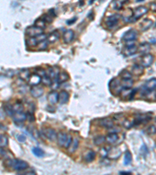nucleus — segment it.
Returning <instances> with one entry per match:
<instances>
[{"instance_id": "f257e3e1", "label": "nucleus", "mask_w": 156, "mask_h": 175, "mask_svg": "<svg viewBox=\"0 0 156 175\" xmlns=\"http://www.w3.org/2000/svg\"><path fill=\"white\" fill-rule=\"evenodd\" d=\"M57 140H58V144L59 146L68 149L73 139H72L71 136H69L66 132L60 131L59 132V134H57Z\"/></svg>"}, {"instance_id": "f03ea898", "label": "nucleus", "mask_w": 156, "mask_h": 175, "mask_svg": "<svg viewBox=\"0 0 156 175\" xmlns=\"http://www.w3.org/2000/svg\"><path fill=\"white\" fill-rule=\"evenodd\" d=\"M148 12V7H144V6H141V7H138L137 8H136L133 11V17H132V20L131 21H137L143 17L145 14H147V13Z\"/></svg>"}, {"instance_id": "7ed1b4c3", "label": "nucleus", "mask_w": 156, "mask_h": 175, "mask_svg": "<svg viewBox=\"0 0 156 175\" xmlns=\"http://www.w3.org/2000/svg\"><path fill=\"white\" fill-rule=\"evenodd\" d=\"M156 90V78H152L146 82L143 86V92L145 95L148 94L150 92L154 91Z\"/></svg>"}, {"instance_id": "20e7f679", "label": "nucleus", "mask_w": 156, "mask_h": 175, "mask_svg": "<svg viewBox=\"0 0 156 175\" xmlns=\"http://www.w3.org/2000/svg\"><path fill=\"white\" fill-rule=\"evenodd\" d=\"M12 167H13V168L14 169L15 171H22L27 170V169L29 167V165H28V163L26 162V161L17 159V160H13V165H12Z\"/></svg>"}, {"instance_id": "39448f33", "label": "nucleus", "mask_w": 156, "mask_h": 175, "mask_svg": "<svg viewBox=\"0 0 156 175\" xmlns=\"http://www.w3.org/2000/svg\"><path fill=\"white\" fill-rule=\"evenodd\" d=\"M154 56L151 54H143V56L141 58L140 60V64L144 67V68H148L152 65L154 62Z\"/></svg>"}, {"instance_id": "423d86ee", "label": "nucleus", "mask_w": 156, "mask_h": 175, "mask_svg": "<svg viewBox=\"0 0 156 175\" xmlns=\"http://www.w3.org/2000/svg\"><path fill=\"white\" fill-rule=\"evenodd\" d=\"M26 33L29 38H34V37H37V36L43 33V29H42L40 27H36V26H32V27H28L27 29Z\"/></svg>"}, {"instance_id": "0eeeda50", "label": "nucleus", "mask_w": 156, "mask_h": 175, "mask_svg": "<svg viewBox=\"0 0 156 175\" xmlns=\"http://www.w3.org/2000/svg\"><path fill=\"white\" fill-rule=\"evenodd\" d=\"M137 37H138V33H137V30H130L123 34L122 40L125 41H136L137 39Z\"/></svg>"}, {"instance_id": "6e6552de", "label": "nucleus", "mask_w": 156, "mask_h": 175, "mask_svg": "<svg viewBox=\"0 0 156 175\" xmlns=\"http://www.w3.org/2000/svg\"><path fill=\"white\" fill-rule=\"evenodd\" d=\"M120 19V17L119 15H112L111 17H108L106 21V24L109 28H113L116 25H118Z\"/></svg>"}, {"instance_id": "1a4fd4ad", "label": "nucleus", "mask_w": 156, "mask_h": 175, "mask_svg": "<svg viewBox=\"0 0 156 175\" xmlns=\"http://www.w3.org/2000/svg\"><path fill=\"white\" fill-rule=\"evenodd\" d=\"M135 92L136 91L131 88H122L120 94L123 100H131L135 95Z\"/></svg>"}, {"instance_id": "9d476101", "label": "nucleus", "mask_w": 156, "mask_h": 175, "mask_svg": "<svg viewBox=\"0 0 156 175\" xmlns=\"http://www.w3.org/2000/svg\"><path fill=\"white\" fill-rule=\"evenodd\" d=\"M43 133L44 136L50 141H55L57 139V133L53 129L51 128H45L43 129Z\"/></svg>"}, {"instance_id": "9b49d317", "label": "nucleus", "mask_w": 156, "mask_h": 175, "mask_svg": "<svg viewBox=\"0 0 156 175\" xmlns=\"http://www.w3.org/2000/svg\"><path fill=\"white\" fill-rule=\"evenodd\" d=\"M122 154V151L119 147H113L110 150H108V155L109 158L111 160H116L118 159Z\"/></svg>"}, {"instance_id": "f8f14e48", "label": "nucleus", "mask_w": 156, "mask_h": 175, "mask_svg": "<svg viewBox=\"0 0 156 175\" xmlns=\"http://www.w3.org/2000/svg\"><path fill=\"white\" fill-rule=\"evenodd\" d=\"M109 87L111 90H112V92H114L116 94H120L121 90L122 89L120 82L117 79H113L111 80L109 84Z\"/></svg>"}, {"instance_id": "ddd939ff", "label": "nucleus", "mask_w": 156, "mask_h": 175, "mask_svg": "<svg viewBox=\"0 0 156 175\" xmlns=\"http://www.w3.org/2000/svg\"><path fill=\"white\" fill-rule=\"evenodd\" d=\"M13 121L17 125L20 124H23V122L27 120V115L26 114L21 111V112H15L13 115Z\"/></svg>"}, {"instance_id": "4468645a", "label": "nucleus", "mask_w": 156, "mask_h": 175, "mask_svg": "<svg viewBox=\"0 0 156 175\" xmlns=\"http://www.w3.org/2000/svg\"><path fill=\"white\" fill-rule=\"evenodd\" d=\"M28 83L30 86H38L40 83H42V77L38 73L31 74L29 79H28Z\"/></svg>"}, {"instance_id": "2eb2a0df", "label": "nucleus", "mask_w": 156, "mask_h": 175, "mask_svg": "<svg viewBox=\"0 0 156 175\" xmlns=\"http://www.w3.org/2000/svg\"><path fill=\"white\" fill-rule=\"evenodd\" d=\"M137 52V47L136 45H130V46H126L123 49H122V54L124 56H130L133 54H136Z\"/></svg>"}, {"instance_id": "dca6fc26", "label": "nucleus", "mask_w": 156, "mask_h": 175, "mask_svg": "<svg viewBox=\"0 0 156 175\" xmlns=\"http://www.w3.org/2000/svg\"><path fill=\"white\" fill-rule=\"evenodd\" d=\"M152 25H153V21L152 20L147 18V19H144V20H142L141 23H140V29H141V31L145 32L148 30L152 27Z\"/></svg>"}, {"instance_id": "f3484780", "label": "nucleus", "mask_w": 156, "mask_h": 175, "mask_svg": "<svg viewBox=\"0 0 156 175\" xmlns=\"http://www.w3.org/2000/svg\"><path fill=\"white\" fill-rule=\"evenodd\" d=\"M31 94L32 97L34 98H38L42 97L44 94V89L42 87L38 86H34L31 88Z\"/></svg>"}, {"instance_id": "a211bd4d", "label": "nucleus", "mask_w": 156, "mask_h": 175, "mask_svg": "<svg viewBox=\"0 0 156 175\" xmlns=\"http://www.w3.org/2000/svg\"><path fill=\"white\" fill-rule=\"evenodd\" d=\"M144 69L141 64H134L131 67V74L135 76H141L144 73Z\"/></svg>"}, {"instance_id": "6ab92c4d", "label": "nucleus", "mask_w": 156, "mask_h": 175, "mask_svg": "<svg viewBox=\"0 0 156 175\" xmlns=\"http://www.w3.org/2000/svg\"><path fill=\"white\" fill-rule=\"evenodd\" d=\"M47 98H48V101H49V103L50 104H52V105H54V104H56L57 102H59V94H57L56 92L55 91L49 93L48 97H47Z\"/></svg>"}, {"instance_id": "aec40b11", "label": "nucleus", "mask_w": 156, "mask_h": 175, "mask_svg": "<svg viewBox=\"0 0 156 175\" xmlns=\"http://www.w3.org/2000/svg\"><path fill=\"white\" fill-rule=\"evenodd\" d=\"M70 95L66 90H62L59 94V102L61 104H66L69 101Z\"/></svg>"}, {"instance_id": "412c9836", "label": "nucleus", "mask_w": 156, "mask_h": 175, "mask_svg": "<svg viewBox=\"0 0 156 175\" xmlns=\"http://www.w3.org/2000/svg\"><path fill=\"white\" fill-rule=\"evenodd\" d=\"M150 51H151V45L148 43H142L137 48V52H139L142 54H148Z\"/></svg>"}, {"instance_id": "4be33fe9", "label": "nucleus", "mask_w": 156, "mask_h": 175, "mask_svg": "<svg viewBox=\"0 0 156 175\" xmlns=\"http://www.w3.org/2000/svg\"><path fill=\"white\" fill-rule=\"evenodd\" d=\"M133 15V11L131 9H127L122 14V18L125 22H130L132 20V17Z\"/></svg>"}, {"instance_id": "5701e85b", "label": "nucleus", "mask_w": 156, "mask_h": 175, "mask_svg": "<svg viewBox=\"0 0 156 175\" xmlns=\"http://www.w3.org/2000/svg\"><path fill=\"white\" fill-rule=\"evenodd\" d=\"M100 125L104 128H107V129H111L114 126V122L111 118H106L101 119L99 122Z\"/></svg>"}, {"instance_id": "b1692460", "label": "nucleus", "mask_w": 156, "mask_h": 175, "mask_svg": "<svg viewBox=\"0 0 156 175\" xmlns=\"http://www.w3.org/2000/svg\"><path fill=\"white\" fill-rule=\"evenodd\" d=\"M69 79H70V76L66 72H61V73H59V74L57 75V77L55 79H56V83L60 84L64 83V82H66Z\"/></svg>"}, {"instance_id": "393cba45", "label": "nucleus", "mask_w": 156, "mask_h": 175, "mask_svg": "<svg viewBox=\"0 0 156 175\" xmlns=\"http://www.w3.org/2000/svg\"><path fill=\"white\" fill-rule=\"evenodd\" d=\"M74 32L72 30H68L64 33L63 34V41L65 43L69 44L74 40Z\"/></svg>"}, {"instance_id": "a878e982", "label": "nucleus", "mask_w": 156, "mask_h": 175, "mask_svg": "<svg viewBox=\"0 0 156 175\" xmlns=\"http://www.w3.org/2000/svg\"><path fill=\"white\" fill-rule=\"evenodd\" d=\"M59 33L57 30L55 31L52 32V33H51L48 37H47V41L49 42V44H54L55 42L59 39Z\"/></svg>"}, {"instance_id": "bb28decb", "label": "nucleus", "mask_w": 156, "mask_h": 175, "mask_svg": "<svg viewBox=\"0 0 156 175\" xmlns=\"http://www.w3.org/2000/svg\"><path fill=\"white\" fill-rule=\"evenodd\" d=\"M95 156H96V154H95V152L93 150H87L85 153V155H84V159L87 163L92 162L95 159Z\"/></svg>"}, {"instance_id": "cd10ccee", "label": "nucleus", "mask_w": 156, "mask_h": 175, "mask_svg": "<svg viewBox=\"0 0 156 175\" xmlns=\"http://www.w3.org/2000/svg\"><path fill=\"white\" fill-rule=\"evenodd\" d=\"M119 139V136L117 133L115 132H110L106 137V141H107L109 144H113L116 142Z\"/></svg>"}, {"instance_id": "c85d7f7f", "label": "nucleus", "mask_w": 156, "mask_h": 175, "mask_svg": "<svg viewBox=\"0 0 156 175\" xmlns=\"http://www.w3.org/2000/svg\"><path fill=\"white\" fill-rule=\"evenodd\" d=\"M78 146H79V141H78L77 139H74L72 140L70 146L68 147V151L70 153H74L77 150Z\"/></svg>"}, {"instance_id": "c756f323", "label": "nucleus", "mask_w": 156, "mask_h": 175, "mask_svg": "<svg viewBox=\"0 0 156 175\" xmlns=\"http://www.w3.org/2000/svg\"><path fill=\"white\" fill-rule=\"evenodd\" d=\"M120 84L122 88H131L133 85V81L132 79H122Z\"/></svg>"}, {"instance_id": "7c9ffc66", "label": "nucleus", "mask_w": 156, "mask_h": 175, "mask_svg": "<svg viewBox=\"0 0 156 175\" xmlns=\"http://www.w3.org/2000/svg\"><path fill=\"white\" fill-rule=\"evenodd\" d=\"M19 76L21 79L28 81V79H29L31 74H30V72L28 69H23V70H21V71H20Z\"/></svg>"}, {"instance_id": "2f4dec72", "label": "nucleus", "mask_w": 156, "mask_h": 175, "mask_svg": "<svg viewBox=\"0 0 156 175\" xmlns=\"http://www.w3.org/2000/svg\"><path fill=\"white\" fill-rule=\"evenodd\" d=\"M4 111L5 113L7 114V115L10 117H13V115H14V110H13V106L10 105V104H6L4 106Z\"/></svg>"}, {"instance_id": "473e14b6", "label": "nucleus", "mask_w": 156, "mask_h": 175, "mask_svg": "<svg viewBox=\"0 0 156 175\" xmlns=\"http://www.w3.org/2000/svg\"><path fill=\"white\" fill-rule=\"evenodd\" d=\"M132 162V155H131L130 152L127 150V152H125L124 156V165L125 166H128Z\"/></svg>"}, {"instance_id": "72a5a7b5", "label": "nucleus", "mask_w": 156, "mask_h": 175, "mask_svg": "<svg viewBox=\"0 0 156 175\" xmlns=\"http://www.w3.org/2000/svg\"><path fill=\"white\" fill-rule=\"evenodd\" d=\"M32 152L37 157H43L44 156V152L42 149L38 148V147H34L32 150Z\"/></svg>"}, {"instance_id": "f704fd0d", "label": "nucleus", "mask_w": 156, "mask_h": 175, "mask_svg": "<svg viewBox=\"0 0 156 175\" xmlns=\"http://www.w3.org/2000/svg\"><path fill=\"white\" fill-rule=\"evenodd\" d=\"M36 27H40L42 29H44L46 27V22L44 20L43 18H40V19H38L35 21V23H34Z\"/></svg>"}, {"instance_id": "c9c22d12", "label": "nucleus", "mask_w": 156, "mask_h": 175, "mask_svg": "<svg viewBox=\"0 0 156 175\" xmlns=\"http://www.w3.org/2000/svg\"><path fill=\"white\" fill-rule=\"evenodd\" d=\"M8 138L4 135H0V147H5L8 146Z\"/></svg>"}, {"instance_id": "e433bc0d", "label": "nucleus", "mask_w": 156, "mask_h": 175, "mask_svg": "<svg viewBox=\"0 0 156 175\" xmlns=\"http://www.w3.org/2000/svg\"><path fill=\"white\" fill-rule=\"evenodd\" d=\"M42 83L44 86H51L52 84V79L46 74V75H44V76L42 77Z\"/></svg>"}, {"instance_id": "4c0bfd02", "label": "nucleus", "mask_w": 156, "mask_h": 175, "mask_svg": "<svg viewBox=\"0 0 156 175\" xmlns=\"http://www.w3.org/2000/svg\"><path fill=\"white\" fill-rule=\"evenodd\" d=\"M105 142H106V137L103 136H97V137L94 139V142H95V145H97V146H100V145H101V144L104 143Z\"/></svg>"}, {"instance_id": "58836bf2", "label": "nucleus", "mask_w": 156, "mask_h": 175, "mask_svg": "<svg viewBox=\"0 0 156 175\" xmlns=\"http://www.w3.org/2000/svg\"><path fill=\"white\" fill-rule=\"evenodd\" d=\"M13 110H14V112H21V111L23 110V104H22L21 103L17 102L13 106Z\"/></svg>"}, {"instance_id": "ea45409f", "label": "nucleus", "mask_w": 156, "mask_h": 175, "mask_svg": "<svg viewBox=\"0 0 156 175\" xmlns=\"http://www.w3.org/2000/svg\"><path fill=\"white\" fill-rule=\"evenodd\" d=\"M28 45L31 46V47H36V46L38 45V42L36 39L35 37L34 38H29L28 40Z\"/></svg>"}, {"instance_id": "a19ab883", "label": "nucleus", "mask_w": 156, "mask_h": 175, "mask_svg": "<svg viewBox=\"0 0 156 175\" xmlns=\"http://www.w3.org/2000/svg\"><path fill=\"white\" fill-rule=\"evenodd\" d=\"M120 76L122 79H132V74L127 70H123L120 73Z\"/></svg>"}, {"instance_id": "79ce46f5", "label": "nucleus", "mask_w": 156, "mask_h": 175, "mask_svg": "<svg viewBox=\"0 0 156 175\" xmlns=\"http://www.w3.org/2000/svg\"><path fill=\"white\" fill-rule=\"evenodd\" d=\"M156 133V127L154 125H151L148 129H147V134L149 136H153Z\"/></svg>"}, {"instance_id": "37998d69", "label": "nucleus", "mask_w": 156, "mask_h": 175, "mask_svg": "<svg viewBox=\"0 0 156 175\" xmlns=\"http://www.w3.org/2000/svg\"><path fill=\"white\" fill-rule=\"evenodd\" d=\"M48 43H49V42H48L47 40H45V41H44L39 43V44H38L39 49H41V50H44V49H46L47 47H48Z\"/></svg>"}, {"instance_id": "c03bdc74", "label": "nucleus", "mask_w": 156, "mask_h": 175, "mask_svg": "<svg viewBox=\"0 0 156 175\" xmlns=\"http://www.w3.org/2000/svg\"><path fill=\"white\" fill-rule=\"evenodd\" d=\"M122 125H123V126H124L126 129H130L133 125V122H131V121H128V120H126V121L122 123Z\"/></svg>"}, {"instance_id": "a18cd8bd", "label": "nucleus", "mask_w": 156, "mask_h": 175, "mask_svg": "<svg viewBox=\"0 0 156 175\" xmlns=\"http://www.w3.org/2000/svg\"><path fill=\"white\" fill-rule=\"evenodd\" d=\"M43 19H44V20L47 23H52L53 20L52 19V17H50L49 15H45V16H44V17H43Z\"/></svg>"}, {"instance_id": "49530a36", "label": "nucleus", "mask_w": 156, "mask_h": 175, "mask_svg": "<svg viewBox=\"0 0 156 175\" xmlns=\"http://www.w3.org/2000/svg\"><path fill=\"white\" fill-rule=\"evenodd\" d=\"M122 3L120 1H116V2H115V7H114L113 8L115 9H117V10H118V9H120L122 8Z\"/></svg>"}, {"instance_id": "de8ad7c7", "label": "nucleus", "mask_w": 156, "mask_h": 175, "mask_svg": "<svg viewBox=\"0 0 156 175\" xmlns=\"http://www.w3.org/2000/svg\"><path fill=\"white\" fill-rule=\"evenodd\" d=\"M100 155H101V157L105 158L108 155V150H106V148H101L100 150Z\"/></svg>"}, {"instance_id": "09e8293b", "label": "nucleus", "mask_w": 156, "mask_h": 175, "mask_svg": "<svg viewBox=\"0 0 156 175\" xmlns=\"http://www.w3.org/2000/svg\"><path fill=\"white\" fill-rule=\"evenodd\" d=\"M17 139H18V141H19L20 142H25L26 140H27V137H26L24 135H19L18 136V137H17Z\"/></svg>"}, {"instance_id": "8fccbe9b", "label": "nucleus", "mask_w": 156, "mask_h": 175, "mask_svg": "<svg viewBox=\"0 0 156 175\" xmlns=\"http://www.w3.org/2000/svg\"><path fill=\"white\" fill-rule=\"evenodd\" d=\"M26 115H27V118H28L31 122H32V121H34V120H35L34 115H33L31 112H28Z\"/></svg>"}, {"instance_id": "3c124183", "label": "nucleus", "mask_w": 156, "mask_h": 175, "mask_svg": "<svg viewBox=\"0 0 156 175\" xmlns=\"http://www.w3.org/2000/svg\"><path fill=\"white\" fill-rule=\"evenodd\" d=\"M149 7H150V9H151L152 12L156 13V2H152V3L149 5Z\"/></svg>"}, {"instance_id": "603ef678", "label": "nucleus", "mask_w": 156, "mask_h": 175, "mask_svg": "<svg viewBox=\"0 0 156 175\" xmlns=\"http://www.w3.org/2000/svg\"><path fill=\"white\" fill-rule=\"evenodd\" d=\"M7 156V152L3 150V147H0V158H3Z\"/></svg>"}, {"instance_id": "864d4df0", "label": "nucleus", "mask_w": 156, "mask_h": 175, "mask_svg": "<svg viewBox=\"0 0 156 175\" xmlns=\"http://www.w3.org/2000/svg\"><path fill=\"white\" fill-rule=\"evenodd\" d=\"M76 20H77V18H74V20H73L67 21V23H68V24H70V23H74V22H75V21H76Z\"/></svg>"}, {"instance_id": "5fc2aeb1", "label": "nucleus", "mask_w": 156, "mask_h": 175, "mask_svg": "<svg viewBox=\"0 0 156 175\" xmlns=\"http://www.w3.org/2000/svg\"><path fill=\"white\" fill-rule=\"evenodd\" d=\"M0 129H7V128L5 127L2 124H0Z\"/></svg>"}, {"instance_id": "6e6d98bb", "label": "nucleus", "mask_w": 156, "mask_h": 175, "mask_svg": "<svg viewBox=\"0 0 156 175\" xmlns=\"http://www.w3.org/2000/svg\"><path fill=\"white\" fill-rule=\"evenodd\" d=\"M120 174H130L131 173H130V172H123L122 171V172H120Z\"/></svg>"}]
</instances>
